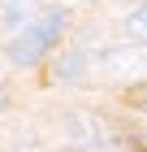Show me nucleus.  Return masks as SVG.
<instances>
[{"label":"nucleus","mask_w":147,"mask_h":152,"mask_svg":"<svg viewBox=\"0 0 147 152\" xmlns=\"http://www.w3.org/2000/svg\"><path fill=\"white\" fill-rule=\"evenodd\" d=\"M61 31H65V9H43L39 18H26L9 35V61L13 65H35L39 57H48V48L61 39Z\"/></svg>","instance_id":"1"},{"label":"nucleus","mask_w":147,"mask_h":152,"mask_svg":"<svg viewBox=\"0 0 147 152\" xmlns=\"http://www.w3.org/2000/svg\"><path fill=\"white\" fill-rule=\"evenodd\" d=\"M104 74H121V70H143L147 57L143 52H130V48H108V52H100V61H95Z\"/></svg>","instance_id":"2"},{"label":"nucleus","mask_w":147,"mask_h":152,"mask_svg":"<svg viewBox=\"0 0 147 152\" xmlns=\"http://www.w3.org/2000/svg\"><path fill=\"white\" fill-rule=\"evenodd\" d=\"M125 35L134 39V44H147V0L130 13V18H125Z\"/></svg>","instance_id":"3"},{"label":"nucleus","mask_w":147,"mask_h":152,"mask_svg":"<svg viewBox=\"0 0 147 152\" xmlns=\"http://www.w3.org/2000/svg\"><path fill=\"white\" fill-rule=\"evenodd\" d=\"M17 18H22V4H17V0H0V26H4V31H17Z\"/></svg>","instance_id":"4"},{"label":"nucleus","mask_w":147,"mask_h":152,"mask_svg":"<svg viewBox=\"0 0 147 152\" xmlns=\"http://www.w3.org/2000/svg\"><path fill=\"white\" fill-rule=\"evenodd\" d=\"M0 109H4V83H0Z\"/></svg>","instance_id":"5"}]
</instances>
